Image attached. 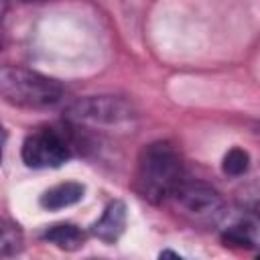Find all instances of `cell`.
<instances>
[{
	"label": "cell",
	"mask_w": 260,
	"mask_h": 260,
	"mask_svg": "<svg viewBox=\"0 0 260 260\" xmlns=\"http://www.w3.org/2000/svg\"><path fill=\"white\" fill-rule=\"evenodd\" d=\"M183 179V162L171 142L158 140L142 148L134 179L136 191L142 199L150 203H162L171 199Z\"/></svg>",
	"instance_id": "cell-1"
},
{
	"label": "cell",
	"mask_w": 260,
	"mask_h": 260,
	"mask_svg": "<svg viewBox=\"0 0 260 260\" xmlns=\"http://www.w3.org/2000/svg\"><path fill=\"white\" fill-rule=\"evenodd\" d=\"M0 93L18 108H47L61 100L63 85L43 73L6 65L0 71Z\"/></svg>",
	"instance_id": "cell-2"
},
{
	"label": "cell",
	"mask_w": 260,
	"mask_h": 260,
	"mask_svg": "<svg viewBox=\"0 0 260 260\" xmlns=\"http://www.w3.org/2000/svg\"><path fill=\"white\" fill-rule=\"evenodd\" d=\"M171 201L175 203V207L183 217L205 228L215 225L225 211L223 199L213 187H209L203 181L187 179V177L179 183V187L171 195Z\"/></svg>",
	"instance_id": "cell-3"
},
{
	"label": "cell",
	"mask_w": 260,
	"mask_h": 260,
	"mask_svg": "<svg viewBox=\"0 0 260 260\" xmlns=\"http://www.w3.org/2000/svg\"><path fill=\"white\" fill-rule=\"evenodd\" d=\"M67 118L77 124L118 126L134 118V108L118 95H91L73 102L67 108Z\"/></svg>",
	"instance_id": "cell-4"
},
{
	"label": "cell",
	"mask_w": 260,
	"mask_h": 260,
	"mask_svg": "<svg viewBox=\"0 0 260 260\" xmlns=\"http://www.w3.org/2000/svg\"><path fill=\"white\" fill-rule=\"evenodd\" d=\"M71 156L65 136L53 128H41L22 142V160L30 169H57Z\"/></svg>",
	"instance_id": "cell-5"
},
{
	"label": "cell",
	"mask_w": 260,
	"mask_h": 260,
	"mask_svg": "<svg viewBox=\"0 0 260 260\" xmlns=\"http://www.w3.org/2000/svg\"><path fill=\"white\" fill-rule=\"evenodd\" d=\"M124 225H126V205L122 201H114L106 207L104 215L93 223V234L102 240V242H116L122 232H124Z\"/></svg>",
	"instance_id": "cell-6"
},
{
	"label": "cell",
	"mask_w": 260,
	"mask_h": 260,
	"mask_svg": "<svg viewBox=\"0 0 260 260\" xmlns=\"http://www.w3.org/2000/svg\"><path fill=\"white\" fill-rule=\"evenodd\" d=\"M81 197H83V185L67 181V183L55 185L49 191H45L41 197V205L45 209H63V207L77 203Z\"/></svg>",
	"instance_id": "cell-7"
},
{
	"label": "cell",
	"mask_w": 260,
	"mask_h": 260,
	"mask_svg": "<svg viewBox=\"0 0 260 260\" xmlns=\"http://www.w3.org/2000/svg\"><path fill=\"white\" fill-rule=\"evenodd\" d=\"M45 240L53 242L55 246H59L61 250H77L79 246H83V234L77 225L73 223H59L53 225L45 232L43 236Z\"/></svg>",
	"instance_id": "cell-8"
},
{
	"label": "cell",
	"mask_w": 260,
	"mask_h": 260,
	"mask_svg": "<svg viewBox=\"0 0 260 260\" xmlns=\"http://www.w3.org/2000/svg\"><path fill=\"white\" fill-rule=\"evenodd\" d=\"M238 207L260 221V179H254L246 185H242L236 193Z\"/></svg>",
	"instance_id": "cell-9"
},
{
	"label": "cell",
	"mask_w": 260,
	"mask_h": 260,
	"mask_svg": "<svg viewBox=\"0 0 260 260\" xmlns=\"http://www.w3.org/2000/svg\"><path fill=\"white\" fill-rule=\"evenodd\" d=\"M250 167V154L244 150V148H230L223 156V162H221V169L225 175H232V177H240L248 171Z\"/></svg>",
	"instance_id": "cell-10"
},
{
	"label": "cell",
	"mask_w": 260,
	"mask_h": 260,
	"mask_svg": "<svg viewBox=\"0 0 260 260\" xmlns=\"http://www.w3.org/2000/svg\"><path fill=\"white\" fill-rule=\"evenodd\" d=\"M20 248H22V234H20L18 225L4 221V223H2V238H0V250H2V256L16 254Z\"/></svg>",
	"instance_id": "cell-11"
},
{
	"label": "cell",
	"mask_w": 260,
	"mask_h": 260,
	"mask_svg": "<svg viewBox=\"0 0 260 260\" xmlns=\"http://www.w3.org/2000/svg\"><path fill=\"white\" fill-rule=\"evenodd\" d=\"M22 2H41V0H22Z\"/></svg>",
	"instance_id": "cell-12"
}]
</instances>
